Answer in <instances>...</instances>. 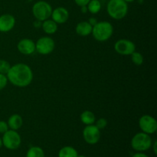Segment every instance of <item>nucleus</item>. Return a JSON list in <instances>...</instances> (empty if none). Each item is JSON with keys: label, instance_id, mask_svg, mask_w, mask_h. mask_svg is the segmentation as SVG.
I'll use <instances>...</instances> for the list:
<instances>
[{"label": "nucleus", "instance_id": "f257e3e1", "mask_svg": "<svg viewBox=\"0 0 157 157\" xmlns=\"http://www.w3.org/2000/svg\"><path fill=\"white\" fill-rule=\"evenodd\" d=\"M8 81L18 87H25L32 83L33 80V72L28 64L18 63L11 66L6 74Z\"/></svg>", "mask_w": 157, "mask_h": 157}, {"label": "nucleus", "instance_id": "f03ea898", "mask_svg": "<svg viewBox=\"0 0 157 157\" xmlns=\"http://www.w3.org/2000/svg\"><path fill=\"white\" fill-rule=\"evenodd\" d=\"M113 33V26L107 21H98L92 29V35L96 41L103 42L111 38Z\"/></svg>", "mask_w": 157, "mask_h": 157}, {"label": "nucleus", "instance_id": "7ed1b4c3", "mask_svg": "<svg viewBox=\"0 0 157 157\" xmlns=\"http://www.w3.org/2000/svg\"><path fill=\"white\" fill-rule=\"evenodd\" d=\"M107 11L110 18L115 20H121L127 16L128 5L124 0H109Z\"/></svg>", "mask_w": 157, "mask_h": 157}, {"label": "nucleus", "instance_id": "20e7f679", "mask_svg": "<svg viewBox=\"0 0 157 157\" xmlns=\"http://www.w3.org/2000/svg\"><path fill=\"white\" fill-rule=\"evenodd\" d=\"M153 140L150 135L140 132L133 136L131 140V147L138 152H144L148 150L152 147Z\"/></svg>", "mask_w": 157, "mask_h": 157}, {"label": "nucleus", "instance_id": "39448f33", "mask_svg": "<svg viewBox=\"0 0 157 157\" xmlns=\"http://www.w3.org/2000/svg\"><path fill=\"white\" fill-rule=\"evenodd\" d=\"M53 9L48 2L45 1H38L33 5L32 14L35 19L43 21L51 18Z\"/></svg>", "mask_w": 157, "mask_h": 157}, {"label": "nucleus", "instance_id": "423d86ee", "mask_svg": "<svg viewBox=\"0 0 157 157\" xmlns=\"http://www.w3.org/2000/svg\"><path fill=\"white\" fill-rule=\"evenodd\" d=\"M2 146L10 150H17L21 146V138L17 130H9L2 137Z\"/></svg>", "mask_w": 157, "mask_h": 157}, {"label": "nucleus", "instance_id": "0eeeda50", "mask_svg": "<svg viewBox=\"0 0 157 157\" xmlns=\"http://www.w3.org/2000/svg\"><path fill=\"white\" fill-rule=\"evenodd\" d=\"M55 48V42L51 37L44 36L38 39L35 42V52L42 55H47L53 52Z\"/></svg>", "mask_w": 157, "mask_h": 157}, {"label": "nucleus", "instance_id": "6e6552de", "mask_svg": "<svg viewBox=\"0 0 157 157\" xmlns=\"http://www.w3.org/2000/svg\"><path fill=\"white\" fill-rule=\"evenodd\" d=\"M139 127L142 132L147 134H153L157 130V121L150 115H143L139 120Z\"/></svg>", "mask_w": 157, "mask_h": 157}, {"label": "nucleus", "instance_id": "1a4fd4ad", "mask_svg": "<svg viewBox=\"0 0 157 157\" xmlns=\"http://www.w3.org/2000/svg\"><path fill=\"white\" fill-rule=\"evenodd\" d=\"M101 130L95 125H87L83 130V137L84 141L90 145H94L101 139Z\"/></svg>", "mask_w": 157, "mask_h": 157}, {"label": "nucleus", "instance_id": "9d476101", "mask_svg": "<svg viewBox=\"0 0 157 157\" xmlns=\"http://www.w3.org/2000/svg\"><path fill=\"white\" fill-rule=\"evenodd\" d=\"M114 50L121 55H130L136 51V45L132 41L129 39H119L115 42Z\"/></svg>", "mask_w": 157, "mask_h": 157}, {"label": "nucleus", "instance_id": "9b49d317", "mask_svg": "<svg viewBox=\"0 0 157 157\" xmlns=\"http://www.w3.org/2000/svg\"><path fill=\"white\" fill-rule=\"evenodd\" d=\"M17 48L22 55H32L35 52V43L30 38H23L18 42Z\"/></svg>", "mask_w": 157, "mask_h": 157}, {"label": "nucleus", "instance_id": "f8f14e48", "mask_svg": "<svg viewBox=\"0 0 157 157\" xmlns=\"http://www.w3.org/2000/svg\"><path fill=\"white\" fill-rule=\"evenodd\" d=\"M16 20L12 15L3 14L0 15V32H9L15 27Z\"/></svg>", "mask_w": 157, "mask_h": 157}, {"label": "nucleus", "instance_id": "ddd939ff", "mask_svg": "<svg viewBox=\"0 0 157 157\" xmlns=\"http://www.w3.org/2000/svg\"><path fill=\"white\" fill-rule=\"evenodd\" d=\"M51 18L58 25L64 24L68 20L69 12L64 7H58L52 10Z\"/></svg>", "mask_w": 157, "mask_h": 157}, {"label": "nucleus", "instance_id": "4468645a", "mask_svg": "<svg viewBox=\"0 0 157 157\" xmlns=\"http://www.w3.org/2000/svg\"><path fill=\"white\" fill-rule=\"evenodd\" d=\"M92 29H93V26L88 21H84L78 23L75 28V32L80 36L86 37L91 34Z\"/></svg>", "mask_w": 157, "mask_h": 157}, {"label": "nucleus", "instance_id": "2eb2a0df", "mask_svg": "<svg viewBox=\"0 0 157 157\" xmlns=\"http://www.w3.org/2000/svg\"><path fill=\"white\" fill-rule=\"evenodd\" d=\"M7 124L10 130H18L22 127L23 119L21 117V115L15 113V114H12L9 117V120L7 121Z\"/></svg>", "mask_w": 157, "mask_h": 157}, {"label": "nucleus", "instance_id": "dca6fc26", "mask_svg": "<svg viewBox=\"0 0 157 157\" xmlns=\"http://www.w3.org/2000/svg\"><path fill=\"white\" fill-rule=\"evenodd\" d=\"M41 28L44 33L48 35H53L58 31V25L52 19H47L42 21Z\"/></svg>", "mask_w": 157, "mask_h": 157}, {"label": "nucleus", "instance_id": "f3484780", "mask_svg": "<svg viewBox=\"0 0 157 157\" xmlns=\"http://www.w3.org/2000/svg\"><path fill=\"white\" fill-rule=\"evenodd\" d=\"M81 121L82 124L87 125H91L94 124L96 121V117L95 114L92 111L90 110H84V112L81 113Z\"/></svg>", "mask_w": 157, "mask_h": 157}, {"label": "nucleus", "instance_id": "a211bd4d", "mask_svg": "<svg viewBox=\"0 0 157 157\" xmlns=\"http://www.w3.org/2000/svg\"><path fill=\"white\" fill-rule=\"evenodd\" d=\"M78 153L74 147L66 146L62 147L58 152V157H78Z\"/></svg>", "mask_w": 157, "mask_h": 157}, {"label": "nucleus", "instance_id": "6ab92c4d", "mask_svg": "<svg viewBox=\"0 0 157 157\" xmlns=\"http://www.w3.org/2000/svg\"><path fill=\"white\" fill-rule=\"evenodd\" d=\"M87 10L90 13L95 15L101 10V3L99 0H90L87 5Z\"/></svg>", "mask_w": 157, "mask_h": 157}, {"label": "nucleus", "instance_id": "aec40b11", "mask_svg": "<svg viewBox=\"0 0 157 157\" xmlns=\"http://www.w3.org/2000/svg\"><path fill=\"white\" fill-rule=\"evenodd\" d=\"M26 157H45L44 150L40 147H32L26 153Z\"/></svg>", "mask_w": 157, "mask_h": 157}, {"label": "nucleus", "instance_id": "412c9836", "mask_svg": "<svg viewBox=\"0 0 157 157\" xmlns=\"http://www.w3.org/2000/svg\"><path fill=\"white\" fill-rule=\"evenodd\" d=\"M130 56H131L132 62L134 64H136V65L140 66L144 64V58L140 52H138L135 51L134 52H133V53L130 55Z\"/></svg>", "mask_w": 157, "mask_h": 157}, {"label": "nucleus", "instance_id": "4be33fe9", "mask_svg": "<svg viewBox=\"0 0 157 157\" xmlns=\"http://www.w3.org/2000/svg\"><path fill=\"white\" fill-rule=\"evenodd\" d=\"M11 66L12 65L9 64V61H7L6 60L0 59V74L6 75V74L10 69Z\"/></svg>", "mask_w": 157, "mask_h": 157}, {"label": "nucleus", "instance_id": "5701e85b", "mask_svg": "<svg viewBox=\"0 0 157 157\" xmlns=\"http://www.w3.org/2000/svg\"><path fill=\"white\" fill-rule=\"evenodd\" d=\"M95 123H96L95 126H96L99 130H104V129L107 126V121L105 118H100L98 121H95Z\"/></svg>", "mask_w": 157, "mask_h": 157}, {"label": "nucleus", "instance_id": "b1692460", "mask_svg": "<svg viewBox=\"0 0 157 157\" xmlns=\"http://www.w3.org/2000/svg\"><path fill=\"white\" fill-rule=\"evenodd\" d=\"M8 78L6 75L0 74V90H3L8 84Z\"/></svg>", "mask_w": 157, "mask_h": 157}, {"label": "nucleus", "instance_id": "393cba45", "mask_svg": "<svg viewBox=\"0 0 157 157\" xmlns=\"http://www.w3.org/2000/svg\"><path fill=\"white\" fill-rule=\"evenodd\" d=\"M9 130V125L7 122L4 121H0V133H5L6 131Z\"/></svg>", "mask_w": 157, "mask_h": 157}, {"label": "nucleus", "instance_id": "a878e982", "mask_svg": "<svg viewBox=\"0 0 157 157\" xmlns=\"http://www.w3.org/2000/svg\"><path fill=\"white\" fill-rule=\"evenodd\" d=\"M90 1V0H75V2L76 3V5H78V6L81 7V6H87Z\"/></svg>", "mask_w": 157, "mask_h": 157}, {"label": "nucleus", "instance_id": "bb28decb", "mask_svg": "<svg viewBox=\"0 0 157 157\" xmlns=\"http://www.w3.org/2000/svg\"><path fill=\"white\" fill-rule=\"evenodd\" d=\"M87 21H88V22L90 23L92 26L95 25L98 23V20H97V18H94V17H91V18H90Z\"/></svg>", "mask_w": 157, "mask_h": 157}, {"label": "nucleus", "instance_id": "cd10ccee", "mask_svg": "<svg viewBox=\"0 0 157 157\" xmlns=\"http://www.w3.org/2000/svg\"><path fill=\"white\" fill-rule=\"evenodd\" d=\"M41 24H42V21H39V20H37V19L33 22L34 27L36 28V29H39V28H41Z\"/></svg>", "mask_w": 157, "mask_h": 157}, {"label": "nucleus", "instance_id": "c85d7f7f", "mask_svg": "<svg viewBox=\"0 0 157 157\" xmlns=\"http://www.w3.org/2000/svg\"><path fill=\"white\" fill-rule=\"evenodd\" d=\"M132 157H150V156H147V155L145 154V153L139 152V153H135V154H133Z\"/></svg>", "mask_w": 157, "mask_h": 157}, {"label": "nucleus", "instance_id": "c756f323", "mask_svg": "<svg viewBox=\"0 0 157 157\" xmlns=\"http://www.w3.org/2000/svg\"><path fill=\"white\" fill-rule=\"evenodd\" d=\"M156 146H157V141L155 140L153 144H152V147L153 148V152H154V154L156 155L157 154V149H156Z\"/></svg>", "mask_w": 157, "mask_h": 157}, {"label": "nucleus", "instance_id": "7c9ffc66", "mask_svg": "<svg viewBox=\"0 0 157 157\" xmlns=\"http://www.w3.org/2000/svg\"><path fill=\"white\" fill-rule=\"evenodd\" d=\"M81 11L82 13H87V12H88V10H87V6H81Z\"/></svg>", "mask_w": 157, "mask_h": 157}, {"label": "nucleus", "instance_id": "2f4dec72", "mask_svg": "<svg viewBox=\"0 0 157 157\" xmlns=\"http://www.w3.org/2000/svg\"><path fill=\"white\" fill-rule=\"evenodd\" d=\"M124 1L126 2H134L135 0H124Z\"/></svg>", "mask_w": 157, "mask_h": 157}, {"label": "nucleus", "instance_id": "473e14b6", "mask_svg": "<svg viewBox=\"0 0 157 157\" xmlns=\"http://www.w3.org/2000/svg\"><path fill=\"white\" fill-rule=\"evenodd\" d=\"M2 147V138L0 137V149Z\"/></svg>", "mask_w": 157, "mask_h": 157}, {"label": "nucleus", "instance_id": "72a5a7b5", "mask_svg": "<svg viewBox=\"0 0 157 157\" xmlns=\"http://www.w3.org/2000/svg\"><path fill=\"white\" fill-rule=\"evenodd\" d=\"M78 157H86V156H84V155H79V154H78Z\"/></svg>", "mask_w": 157, "mask_h": 157}]
</instances>
